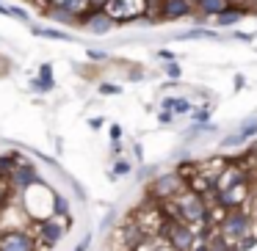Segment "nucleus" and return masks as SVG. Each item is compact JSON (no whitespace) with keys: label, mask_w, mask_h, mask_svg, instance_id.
Instances as JSON below:
<instances>
[{"label":"nucleus","mask_w":257,"mask_h":251,"mask_svg":"<svg viewBox=\"0 0 257 251\" xmlns=\"http://www.w3.org/2000/svg\"><path fill=\"white\" fill-rule=\"evenodd\" d=\"M221 234L227 240H240L246 234H251V215L238 207V210H227V215L221 218Z\"/></svg>","instance_id":"f257e3e1"},{"label":"nucleus","mask_w":257,"mask_h":251,"mask_svg":"<svg viewBox=\"0 0 257 251\" xmlns=\"http://www.w3.org/2000/svg\"><path fill=\"white\" fill-rule=\"evenodd\" d=\"M0 251H36V237L28 229H6L0 234Z\"/></svg>","instance_id":"f03ea898"},{"label":"nucleus","mask_w":257,"mask_h":251,"mask_svg":"<svg viewBox=\"0 0 257 251\" xmlns=\"http://www.w3.org/2000/svg\"><path fill=\"white\" fill-rule=\"evenodd\" d=\"M177 210H180V221H185V223H199V221H205V215H207L205 199L196 196V193L180 196V199H177Z\"/></svg>","instance_id":"7ed1b4c3"},{"label":"nucleus","mask_w":257,"mask_h":251,"mask_svg":"<svg viewBox=\"0 0 257 251\" xmlns=\"http://www.w3.org/2000/svg\"><path fill=\"white\" fill-rule=\"evenodd\" d=\"M169 245H174V251H191L196 245V232L191 229V223L185 221H172L169 223Z\"/></svg>","instance_id":"20e7f679"},{"label":"nucleus","mask_w":257,"mask_h":251,"mask_svg":"<svg viewBox=\"0 0 257 251\" xmlns=\"http://www.w3.org/2000/svg\"><path fill=\"white\" fill-rule=\"evenodd\" d=\"M80 23H83V28L89 31V34H94V36H105V34H111V28L116 25V23L111 20V14H108L102 6L89 9V14H86V17H80Z\"/></svg>","instance_id":"39448f33"},{"label":"nucleus","mask_w":257,"mask_h":251,"mask_svg":"<svg viewBox=\"0 0 257 251\" xmlns=\"http://www.w3.org/2000/svg\"><path fill=\"white\" fill-rule=\"evenodd\" d=\"M36 182H42V177L31 163H17V166L9 171V185L17 188V190H28V188H34Z\"/></svg>","instance_id":"423d86ee"},{"label":"nucleus","mask_w":257,"mask_h":251,"mask_svg":"<svg viewBox=\"0 0 257 251\" xmlns=\"http://www.w3.org/2000/svg\"><path fill=\"white\" fill-rule=\"evenodd\" d=\"M64 237V223H58L56 215L45 218V221H39V240L36 243L47 245V248H53V245L58 243V240Z\"/></svg>","instance_id":"0eeeda50"},{"label":"nucleus","mask_w":257,"mask_h":251,"mask_svg":"<svg viewBox=\"0 0 257 251\" xmlns=\"http://www.w3.org/2000/svg\"><path fill=\"white\" fill-rule=\"evenodd\" d=\"M246 182H235V185H227V188L218 190V201H221V207H227V210H238V207H243L246 201Z\"/></svg>","instance_id":"6e6552de"},{"label":"nucleus","mask_w":257,"mask_h":251,"mask_svg":"<svg viewBox=\"0 0 257 251\" xmlns=\"http://www.w3.org/2000/svg\"><path fill=\"white\" fill-rule=\"evenodd\" d=\"M183 188V177L180 174H166V177H158L152 185V196L158 199H169V196H177Z\"/></svg>","instance_id":"1a4fd4ad"},{"label":"nucleus","mask_w":257,"mask_h":251,"mask_svg":"<svg viewBox=\"0 0 257 251\" xmlns=\"http://www.w3.org/2000/svg\"><path fill=\"white\" fill-rule=\"evenodd\" d=\"M194 12L191 0H161V17L163 20H183Z\"/></svg>","instance_id":"9d476101"},{"label":"nucleus","mask_w":257,"mask_h":251,"mask_svg":"<svg viewBox=\"0 0 257 251\" xmlns=\"http://www.w3.org/2000/svg\"><path fill=\"white\" fill-rule=\"evenodd\" d=\"M31 89L39 91V94H47V91L56 89V78H53V67H50V64H42V67H39V75L31 78Z\"/></svg>","instance_id":"9b49d317"},{"label":"nucleus","mask_w":257,"mask_h":251,"mask_svg":"<svg viewBox=\"0 0 257 251\" xmlns=\"http://www.w3.org/2000/svg\"><path fill=\"white\" fill-rule=\"evenodd\" d=\"M254 135H257V116H251V119H246V122L240 124V130L232 135V138H224V141H221V146H235V144H243V141L254 138Z\"/></svg>","instance_id":"f8f14e48"},{"label":"nucleus","mask_w":257,"mask_h":251,"mask_svg":"<svg viewBox=\"0 0 257 251\" xmlns=\"http://www.w3.org/2000/svg\"><path fill=\"white\" fill-rule=\"evenodd\" d=\"M229 6H232V0H196V12L202 17H218Z\"/></svg>","instance_id":"ddd939ff"},{"label":"nucleus","mask_w":257,"mask_h":251,"mask_svg":"<svg viewBox=\"0 0 257 251\" xmlns=\"http://www.w3.org/2000/svg\"><path fill=\"white\" fill-rule=\"evenodd\" d=\"M243 14H246V9H232L229 6L227 12H221L218 17H213V20H216L218 28H229V25H238L240 20H243Z\"/></svg>","instance_id":"4468645a"},{"label":"nucleus","mask_w":257,"mask_h":251,"mask_svg":"<svg viewBox=\"0 0 257 251\" xmlns=\"http://www.w3.org/2000/svg\"><path fill=\"white\" fill-rule=\"evenodd\" d=\"M161 105L163 111H172V113H191V102L185 97H166Z\"/></svg>","instance_id":"2eb2a0df"},{"label":"nucleus","mask_w":257,"mask_h":251,"mask_svg":"<svg viewBox=\"0 0 257 251\" xmlns=\"http://www.w3.org/2000/svg\"><path fill=\"white\" fill-rule=\"evenodd\" d=\"M31 34L39 36V39H53V42H69L72 36L64 34V31H56V28H39V25H34L31 28Z\"/></svg>","instance_id":"dca6fc26"},{"label":"nucleus","mask_w":257,"mask_h":251,"mask_svg":"<svg viewBox=\"0 0 257 251\" xmlns=\"http://www.w3.org/2000/svg\"><path fill=\"white\" fill-rule=\"evenodd\" d=\"M177 39L180 42L183 39H218V34L210 28H194V31H185V34H177Z\"/></svg>","instance_id":"f3484780"},{"label":"nucleus","mask_w":257,"mask_h":251,"mask_svg":"<svg viewBox=\"0 0 257 251\" xmlns=\"http://www.w3.org/2000/svg\"><path fill=\"white\" fill-rule=\"evenodd\" d=\"M17 152H6V155H0V177H9V171H12L14 166H17Z\"/></svg>","instance_id":"a211bd4d"},{"label":"nucleus","mask_w":257,"mask_h":251,"mask_svg":"<svg viewBox=\"0 0 257 251\" xmlns=\"http://www.w3.org/2000/svg\"><path fill=\"white\" fill-rule=\"evenodd\" d=\"M50 215H69V201L64 199V196H53Z\"/></svg>","instance_id":"6ab92c4d"},{"label":"nucleus","mask_w":257,"mask_h":251,"mask_svg":"<svg viewBox=\"0 0 257 251\" xmlns=\"http://www.w3.org/2000/svg\"><path fill=\"white\" fill-rule=\"evenodd\" d=\"M191 116H194V122H199V124H207V119H210V108H191Z\"/></svg>","instance_id":"aec40b11"},{"label":"nucleus","mask_w":257,"mask_h":251,"mask_svg":"<svg viewBox=\"0 0 257 251\" xmlns=\"http://www.w3.org/2000/svg\"><path fill=\"white\" fill-rule=\"evenodd\" d=\"M163 72H166V78H172V80H177L180 75H183V69H180V64L177 61H169L166 67H163Z\"/></svg>","instance_id":"412c9836"},{"label":"nucleus","mask_w":257,"mask_h":251,"mask_svg":"<svg viewBox=\"0 0 257 251\" xmlns=\"http://www.w3.org/2000/svg\"><path fill=\"white\" fill-rule=\"evenodd\" d=\"M9 17L20 20V23H28V12H23V9H17V6H9Z\"/></svg>","instance_id":"4be33fe9"},{"label":"nucleus","mask_w":257,"mask_h":251,"mask_svg":"<svg viewBox=\"0 0 257 251\" xmlns=\"http://www.w3.org/2000/svg\"><path fill=\"white\" fill-rule=\"evenodd\" d=\"M119 91H122V89H119V86H113V83H102L100 86V94L102 97H113V94H119Z\"/></svg>","instance_id":"5701e85b"},{"label":"nucleus","mask_w":257,"mask_h":251,"mask_svg":"<svg viewBox=\"0 0 257 251\" xmlns=\"http://www.w3.org/2000/svg\"><path fill=\"white\" fill-rule=\"evenodd\" d=\"M130 171V163L127 160H119L116 166H113V174H119V177H122V174H127Z\"/></svg>","instance_id":"b1692460"},{"label":"nucleus","mask_w":257,"mask_h":251,"mask_svg":"<svg viewBox=\"0 0 257 251\" xmlns=\"http://www.w3.org/2000/svg\"><path fill=\"white\" fill-rule=\"evenodd\" d=\"M3 204H9V188H6V182H0V207Z\"/></svg>","instance_id":"393cba45"},{"label":"nucleus","mask_w":257,"mask_h":251,"mask_svg":"<svg viewBox=\"0 0 257 251\" xmlns=\"http://www.w3.org/2000/svg\"><path fill=\"white\" fill-rule=\"evenodd\" d=\"M119 138H122V127L113 124V127H111V141H113V144H119Z\"/></svg>","instance_id":"a878e982"},{"label":"nucleus","mask_w":257,"mask_h":251,"mask_svg":"<svg viewBox=\"0 0 257 251\" xmlns=\"http://www.w3.org/2000/svg\"><path fill=\"white\" fill-rule=\"evenodd\" d=\"M158 119H161V124H169L174 119V113L172 111H161V113H158Z\"/></svg>","instance_id":"bb28decb"},{"label":"nucleus","mask_w":257,"mask_h":251,"mask_svg":"<svg viewBox=\"0 0 257 251\" xmlns=\"http://www.w3.org/2000/svg\"><path fill=\"white\" fill-rule=\"evenodd\" d=\"M89 58H91V61H102V58H105V53H100V50H89Z\"/></svg>","instance_id":"cd10ccee"},{"label":"nucleus","mask_w":257,"mask_h":251,"mask_svg":"<svg viewBox=\"0 0 257 251\" xmlns=\"http://www.w3.org/2000/svg\"><path fill=\"white\" fill-rule=\"evenodd\" d=\"M235 39H240V42H251L254 36H251V34H243V31H238V34H235Z\"/></svg>","instance_id":"c85d7f7f"},{"label":"nucleus","mask_w":257,"mask_h":251,"mask_svg":"<svg viewBox=\"0 0 257 251\" xmlns=\"http://www.w3.org/2000/svg\"><path fill=\"white\" fill-rule=\"evenodd\" d=\"M158 56H161L163 61H174V56H172V53H169V50H161V53H158Z\"/></svg>","instance_id":"c756f323"},{"label":"nucleus","mask_w":257,"mask_h":251,"mask_svg":"<svg viewBox=\"0 0 257 251\" xmlns=\"http://www.w3.org/2000/svg\"><path fill=\"white\" fill-rule=\"evenodd\" d=\"M86 245H89V237H83V240H80V243L75 245V251H86Z\"/></svg>","instance_id":"7c9ffc66"}]
</instances>
